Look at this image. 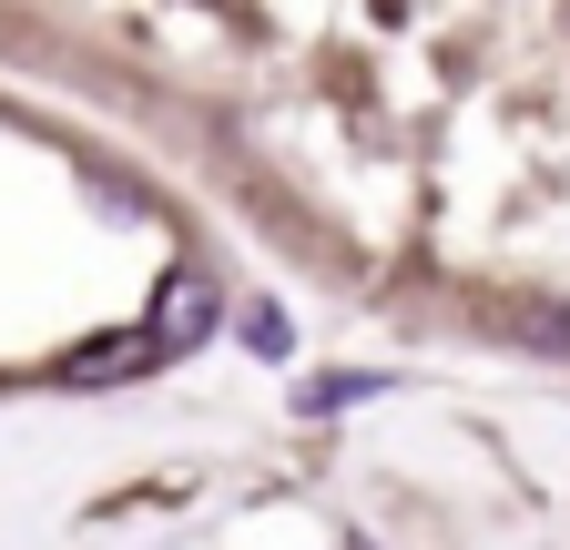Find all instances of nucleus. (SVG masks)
I'll list each match as a JSON object with an SVG mask.
<instances>
[{
	"mask_svg": "<svg viewBox=\"0 0 570 550\" xmlns=\"http://www.w3.org/2000/svg\"><path fill=\"white\" fill-rule=\"evenodd\" d=\"M164 347H154V326H132V336H92V347H71L61 357V377L71 387H112V377H142Z\"/></svg>",
	"mask_w": 570,
	"mask_h": 550,
	"instance_id": "nucleus-1",
	"label": "nucleus"
},
{
	"mask_svg": "<svg viewBox=\"0 0 570 550\" xmlns=\"http://www.w3.org/2000/svg\"><path fill=\"white\" fill-rule=\"evenodd\" d=\"M194 336H214V286H204V275H174V286L154 296V347L184 357Z\"/></svg>",
	"mask_w": 570,
	"mask_h": 550,
	"instance_id": "nucleus-2",
	"label": "nucleus"
},
{
	"mask_svg": "<svg viewBox=\"0 0 570 550\" xmlns=\"http://www.w3.org/2000/svg\"><path fill=\"white\" fill-rule=\"evenodd\" d=\"M367 397H387V377H356V367H346V377H316L296 407H316V419H326V407H367Z\"/></svg>",
	"mask_w": 570,
	"mask_h": 550,
	"instance_id": "nucleus-3",
	"label": "nucleus"
},
{
	"mask_svg": "<svg viewBox=\"0 0 570 550\" xmlns=\"http://www.w3.org/2000/svg\"><path fill=\"white\" fill-rule=\"evenodd\" d=\"M245 336H255L265 357H285V347H296V336H285V316H275V306H245Z\"/></svg>",
	"mask_w": 570,
	"mask_h": 550,
	"instance_id": "nucleus-4",
	"label": "nucleus"
}]
</instances>
